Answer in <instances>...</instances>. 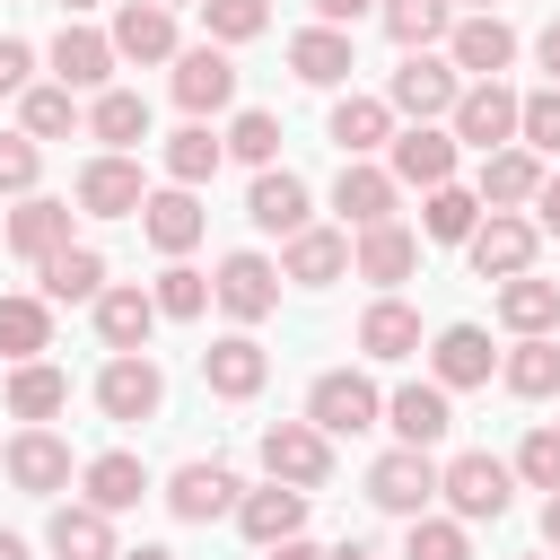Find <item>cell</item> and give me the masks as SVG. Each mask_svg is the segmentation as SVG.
<instances>
[{"label":"cell","mask_w":560,"mask_h":560,"mask_svg":"<svg viewBox=\"0 0 560 560\" xmlns=\"http://www.w3.org/2000/svg\"><path fill=\"white\" fill-rule=\"evenodd\" d=\"M219 158H228V140H219L210 122H184V131L166 140V175H175V184H210Z\"/></svg>","instance_id":"44"},{"label":"cell","mask_w":560,"mask_h":560,"mask_svg":"<svg viewBox=\"0 0 560 560\" xmlns=\"http://www.w3.org/2000/svg\"><path fill=\"white\" fill-rule=\"evenodd\" d=\"M262 472L289 481V490H324L332 481V438L315 420H271L262 429Z\"/></svg>","instance_id":"4"},{"label":"cell","mask_w":560,"mask_h":560,"mask_svg":"<svg viewBox=\"0 0 560 560\" xmlns=\"http://www.w3.org/2000/svg\"><path fill=\"white\" fill-rule=\"evenodd\" d=\"M35 280H44L52 306H96L105 298V254L96 245H61L52 262H35Z\"/></svg>","instance_id":"30"},{"label":"cell","mask_w":560,"mask_h":560,"mask_svg":"<svg viewBox=\"0 0 560 560\" xmlns=\"http://www.w3.org/2000/svg\"><path fill=\"white\" fill-rule=\"evenodd\" d=\"M306 420H315L324 438H368V429L385 420V394H376L359 368H324L315 394H306Z\"/></svg>","instance_id":"2"},{"label":"cell","mask_w":560,"mask_h":560,"mask_svg":"<svg viewBox=\"0 0 560 560\" xmlns=\"http://www.w3.org/2000/svg\"><path fill=\"white\" fill-rule=\"evenodd\" d=\"M332 140H341V158L394 149V105H385V96H341V105H332Z\"/></svg>","instance_id":"39"},{"label":"cell","mask_w":560,"mask_h":560,"mask_svg":"<svg viewBox=\"0 0 560 560\" xmlns=\"http://www.w3.org/2000/svg\"><path fill=\"white\" fill-rule=\"evenodd\" d=\"M534 52H542V70H551V79H560V18H551V26H542V35H534Z\"/></svg>","instance_id":"56"},{"label":"cell","mask_w":560,"mask_h":560,"mask_svg":"<svg viewBox=\"0 0 560 560\" xmlns=\"http://www.w3.org/2000/svg\"><path fill=\"white\" fill-rule=\"evenodd\" d=\"M0 560H26V542H18V534H0Z\"/></svg>","instance_id":"60"},{"label":"cell","mask_w":560,"mask_h":560,"mask_svg":"<svg viewBox=\"0 0 560 560\" xmlns=\"http://www.w3.org/2000/svg\"><path fill=\"white\" fill-rule=\"evenodd\" d=\"M105 35H114L122 61H175V9L166 0H122Z\"/></svg>","instance_id":"26"},{"label":"cell","mask_w":560,"mask_h":560,"mask_svg":"<svg viewBox=\"0 0 560 560\" xmlns=\"http://www.w3.org/2000/svg\"><path fill=\"white\" fill-rule=\"evenodd\" d=\"M88 114H79V88H61V79H35L26 96H18V131L26 140H70Z\"/></svg>","instance_id":"35"},{"label":"cell","mask_w":560,"mask_h":560,"mask_svg":"<svg viewBox=\"0 0 560 560\" xmlns=\"http://www.w3.org/2000/svg\"><path fill=\"white\" fill-rule=\"evenodd\" d=\"M455 131H438V122H411V131H394V184H455Z\"/></svg>","instance_id":"24"},{"label":"cell","mask_w":560,"mask_h":560,"mask_svg":"<svg viewBox=\"0 0 560 560\" xmlns=\"http://www.w3.org/2000/svg\"><path fill=\"white\" fill-rule=\"evenodd\" d=\"M114 61H122L114 35H96V26H79V18L52 35V79L79 88V96H105V88H114Z\"/></svg>","instance_id":"12"},{"label":"cell","mask_w":560,"mask_h":560,"mask_svg":"<svg viewBox=\"0 0 560 560\" xmlns=\"http://www.w3.org/2000/svg\"><path fill=\"white\" fill-rule=\"evenodd\" d=\"M35 175H44V140L0 131V192H35Z\"/></svg>","instance_id":"51"},{"label":"cell","mask_w":560,"mask_h":560,"mask_svg":"<svg viewBox=\"0 0 560 560\" xmlns=\"http://www.w3.org/2000/svg\"><path fill=\"white\" fill-rule=\"evenodd\" d=\"M516 140H525L534 158H560V88H534V96H525V114H516Z\"/></svg>","instance_id":"48"},{"label":"cell","mask_w":560,"mask_h":560,"mask_svg":"<svg viewBox=\"0 0 560 560\" xmlns=\"http://www.w3.org/2000/svg\"><path fill=\"white\" fill-rule=\"evenodd\" d=\"M332 560H385V551H376V542H341Z\"/></svg>","instance_id":"58"},{"label":"cell","mask_w":560,"mask_h":560,"mask_svg":"<svg viewBox=\"0 0 560 560\" xmlns=\"http://www.w3.org/2000/svg\"><path fill=\"white\" fill-rule=\"evenodd\" d=\"M376 18H385V35L402 52H429V44L455 35V0H376Z\"/></svg>","instance_id":"37"},{"label":"cell","mask_w":560,"mask_h":560,"mask_svg":"<svg viewBox=\"0 0 560 560\" xmlns=\"http://www.w3.org/2000/svg\"><path fill=\"white\" fill-rule=\"evenodd\" d=\"M455 96H464V70H455V61H438V52H402V70L385 79V105H394V114H411V122L455 114Z\"/></svg>","instance_id":"5"},{"label":"cell","mask_w":560,"mask_h":560,"mask_svg":"<svg viewBox=\"0 0 560 560\" xmlns=\"http://www.w3.org/2000/svg\"><path fill=\"white\" fill-rule=\"evenodd\" d=\"M70 201H79L88 219H140V201H149V184H140V166H131L122 149H96V158L79 166V184H70Z\"/></svg>","instance_id":"7"},{"label":"cell","mask_w":560,"mask_h":560,"mask_svg":"<svg viewBox=\"0 0 560 560\" xmlns=\"http://www.w3.org/2000/svg\"><path fill=\"white\" fill-rule=\"evenodd\" d=\"M376 0H315V26H359Z\"/></svg>","instance_id":"53"},{"label":"cell","mask_w":560,"mask_h":560,"mask_svg":"<svg viewBox=\"0 0 560 560\" xmlns=\"http://www.w3.org/2000/svg\"><path fill=\"white\" fill-rule=\"evenodd\" d=\"M499 385H508V394H525V402L560 394V341H551V332H516V350L499 359Z\"/></svg>","instance_id":"34"},{"label":"cell","mask_w":560,"mask_h":560,"mask_svg":"<svg viewBox=\"0 0 560 560\" xmlns=\"http://www.w3.org/2000/svg\"><path fill=\"white\" fill-rule=\"evenodd\" d=\"M359 350H368V359H411V350H420V315L385 289V298L359 315Z\"/></svg>","instance_id":"41"},{"label":"cell","mask_w":560,"mask_h":560,"mask_svg":"<svg viewBox=\"0 0 560 560\" xmlns=\"http://www.w3.org/2000/svg\"><path fill=\"white\" fill-rule=\"evenodd\" d=\"M490 368H499V350H490V332H481V324H446V332L429 341V376H438L446 394L490 385Z\"/></svg>","instance_id":"22"},{"label":"cell","mask_w":560,"mask_h":560,"mask_svg":"<svg viewBox=\"0 0 560 560\" xmlns=\"http://www.w3.org/2000/svg\"><path fill=\"white\" fill-rule=\"evenodd\" d=\"M446 61H455L464 79H499V70L516 61V26H508L499 9H472V18H455V35H446Z\"/></svg>","instance_id":"11"},{"label":"cell","mask_w":560,"mask_h":560,"mask_svg":"<svg viewBox=\"0 0 560 560\" xmlns=\"http://www.w3.org/2000/svg\"><path fill=\"white\" fill-rule=\"evenodd\" d=\"M201 228H210V210L192 201V184H166V192H149V201H140V236H149L166 262H175V254H192V245H201Z\"/></svg>","instance_id":"15"},{"label":"cell","mask_w":560,"mask_h":560,"mask_svg":"<svg viewBox=\"0 0 560 560\" xmlns=\"http://www.w3.org/2000/svg\"><path fill=\"white\" fill-rule=\"evenodd\" d=\"M44 542H52V560H122L114 551V516L96 499H61L52 525H44Z\"/></svg>","instance_id":"23"},{"label":"cell","mask_w":560,"mask_h":560,"mask_svg":"<svg viewBox=\"0 0 560 560\" xmlns=\"http://www.w3.org/2000/svg\"><path fill=\"white\" fill-rule=\"evenodd\" d=\"M236 525H245V542H289L298 525H306V490H289V481H262V490H245L236 499Z\"/></svg>","instance_id":"29"},{"label":"cell","mask_w":560,"mask_h":560,"mask_svg":"<svg viewBox=\"0 0 560 560\" xmlns=\"http://www.w3.org/2000/svg\"><path fill=\"white\" fill-rule=\"evenodd\" d=\"M438 499H446L464 525H499L508 499H516V464H499V455H455V464L438 472Z\"/></svg>","instance_id":"1"},{"label":"cell","mask_w":560,"mask_h":560,"mask_svg":"<svg viewBox=\"0 0 560 560\" xmlns=\"http://www.w3.org/2000/svg\"><path fill=\"white\" fill-rule=\"evenodd\" d=\"M464 254H472V271H481V280H516V271H534L542 228H534V219H516V210H490V219L464 236Z\"/></svg>","instance_id":"8"},{"label":"cell","mask_w":560,"mask_h":560,"mask_svg":"<svg viewBox=\"0 0 560 560\" xmlns=\"http://www.w3.org/2000/svg\"><path fill=\"white\" fill-rule=\"evenodd\" d=\"M289 70L306 79V88H341L359 61H350V26H306V35H289Z\"/></svg>","instance_id":"32"},{"label":"cell","mask_w":560,"mask_h":560,"mask_svg":"<svg viewBox=\"0 0 560 560\" xmlns=\"http://www.w3.org/2000/svg\"><path fill=\"white\" fill-rule=\"evenodd\" d=\"M236 499H245V481L210 455V464H184L175 481H166V508L184 516V525H210V516H236Z\"/></svg>","instance_id":"21"},{"label":"cell","mask_w":560,"mask_h":560,"mask_svg":"<svg viewBox=\"0 0 560 560\" xmlns=\"http://www.w3.org/2000/svg\"><path fill=\"white\" fill-rule=\"evenodd\" d=\"M516 114H525V96H516L508 79H472V88L455 96L446 131H455L464 149H481V158H490V149H508V140H516Z\"/></svg>","instance_id":"3"},{"label":"cell","mask_w":560,"mask_h":560,"mask_svg":"<svg viewBox=\"0 0 560 560\" xmlns=\"http://www.w3.org/2000/svg\"><path fill=\"white\" fill-rule=\"evenodd\" d=\"M455 9H490V0H455Z\"/></svg>","instance_id":"63"},{"label":"cell","mask_w":560,"mask_h":560,"mask_svg":"<svg viewBox=\"0 0 560 560\" xmlns=\"http://www.w3.org/2000/svg\"><path fill=\"white\" fill-rule=\"evenodd\" d=\"M79 481H88V499H96L105 516H122V508H140V499H149V464H140L131 446H105Z\"/></svg>","instance_id":"33"},{"label":"cell","mask_w":560,"mask_h":560,"mask_svg":"<svg viewBox=\"0 0 560 560\" xmlns=\"http://www.w3.org/2000/svg\"><path fill=\"white\" fill-rule=\"evenodd\" d=\"M385 429H394V446H438V438L455 429L446 385H438V376H429V385H394V394H385Z\"/></svg>","instance_id":"19"},{"label":"cell","mask_w":560,"mask_h":560,"mask_svg":"<svg viewBox=\"0 0 560 560\" xmlns=\"http://www.w3.org/2000/svg\"><path fill=\"white\" fill-rule=\"evenodd\" d=\"M44 350H52V298L9 289L0 298V359H44Z\"/></svg>","instance_id":"36"},{"label":"cell","mask_w":560,"mask_h":560,"mask_svg":"<svg viewBox=\"0 0 560 560\" xmlns=\"http://www.w3.org/2000/svg\"><path fill=\"white\" fill-rule=\"evenodd\" d=\"M88 140H105V149H140V140H149V96H140V88H105V96L88 105Z\"/></svg>","instance_id":"38"},{"label":"cell","mask_w":560,"mask_h":560,"mask_svg":"<svg viewBox=\"0 0 560 560\" xmlns=\"http://www.w3.org/2000/svg\"><path fill=\"white\" fill-rule=\"evenodd\" d=\"M499 324L508 332H551L560 324V280H534V271L499 280Z\"/></svg>","instance_id":"40"},{"label":"cell","mask_w":560,"mask_h":560,"mask_svg":"<svg viewBox=\"0 0 560 560\" xmlns=\"http://www.w3.org/2000/svg\"><path fill=\"white\" fill-rule=\"evenodd\" d=\"M175 105H184L192 122H210L219 105H236V61H228V44H192V52H175Z\"/></svg>","instance_id":"10"},{"label":"cell","mask_w":560,"mask_h":560,"mask_svg":"<svg viewBox=\"0 0 560 560\" xmlns=\"http://www.w3.org/2000/svg\"><path fill=\"white\" fill-rule=\"evenodd\" d=\"M158 402H166V376H158V359H140V350H114L105 359V376H96V411L105 420H158Z\"/></svg>","instance_id":"9"},{"label":"cell","mask_w":560,"mask_h":560,"mask_svg":"<svg viewBox=\"0 0 560 560\" xmlns=\"http://www.w3.org/2000/svg\"><path fill=\"white\" fill-rule=\"evenodd\" d=\"M0 236H9L18 262H52L61 245H79V236H70V201H44V192H18V210H9Z\"/></svg>","instance_id":"16"},{"label":"cell","mask_w":560,"mask_h":560,"mask_svg":"<svg viewBox=\"0 0 560 560\" xmlns=\"http://www.w3.org/2000/svg\"><path fill=\"white\" fill-rule=\"evenodd\" d=\"M166 9H201V0H166Z\"/></svg>","instance_id":"62"},{"label":"cell","mask_w":560,"mask_h":560,"mask_svg":"<svg viewBox=\"0 0 560 560\" xmlns=\"http://www.w3.org/2000/svg\"><path fill=\"white\" fill-rule=\"evenodd\" d=\"M228 158L271 166V158H280V122H271V114H236V122H228Z\"/></svg>","instance_id":"50"},{"label":"cell","mask_w":560,"mask_h":560,"mask_svg":"<svg viewBox=\"0 0 560 560\" xmlns=\"http://www.w3.org/2000/svg\"><path fill=\"white\" fill-rule=\"evenodd\" d=\"M245 219H254L262 236H298V228H315V192H306V184H298L289 166H254Z\"/></svg>","instance_id":"13"},{"label":"cell","mask_w":560,"mask_h":560,"mask_svg":"<svg viewBox=\"0 0 560 560\" xmlns=\"http://www.w3.org/2000/svg\"><path fill=\"white\" fill-rule=\"evenodd\" d=\"M262 560H332V551H315V542H306V534H289V542H271V551H262Z\"/></svg>","instance_id":"55"},{"label":"cell","mask_w":560,"mask_h":560,"mask_svg":"<svg viewBox=\"0 0 560 560\" xmlns=\"http://www.w3.org/2000/svg\"><path fill=\"white\" fill-rule=\"evenodd\" d=\"M542 542L560 551V490H542Z\"/></svg>","instance_id":"57"},{"label":"cell","mask_w":560,"mask_h":560,"mask_svg":"<svg viewBox=\"0 0 560 560\" xmlns=\"http://www.w3.org/2000/svg\"><path fill=\"white\" fill-rule=\"evenodd\" d=\"M534 228L560 236V175H542V192H534Z\"/></svg>","instance_id":"54"},{"label":"cell","mask_w":560,"mask_h":560,"mask_svg":"<svg viewBox=\"0 0 560 560\" xmlns=\"http://www.w3.org/2000/svg\"><path fill=\"white\" fill-rule=\"evenodd\" d=\"M516 481H525V490H560V429H525V446H516Z\"/></svg>","instance_id":"49"},{"label":"cell","mask_w":560,"mask_h":560,"mask_svg":"<svg viewBox=\"0 0 560 560\" xmlns=\"http://www.w3.org/2000/svg\"><path fill=\"white\" fill-rule=\"evenodd\" d=\"M341 271H350V236L341 228H298L289 254H280V280H298V289H332Z\"/></svg>","instance_id":"28"},{"label":"cell","mask_w":560,"mask_h":560,"mask_svg":"<svg viewBox=\"0 0 560 560\" xmlns=\"http://www.w3.org/2000/svg\"><path fill=\"white\" fill-rule=\"evenodd\" d=\"M61 402H70V376H61L52 359H18V368H9V411H18V420L44 429Z\"/></svg>","instance_id":"42"},{"label":"cell","mask_w":560,"mask_h":560,"mask_svg":"<svg viewBox=\"0 0 560 560\" xmlns=\"http://www.w3.org/2000/svg\"><path fill=\"white\" fill-rule=\"evenodd\" d=\"M26 88H35V44L0 35V96H26Z\"/></svg>","instance_id":"52"},{"label":"cell","mask_w":560,"mask_h":560,"mask_svg":"<svg viewBox=\"0 0 560 560\" xmlns=\"http://www.w3.org/2000/svg\"><path fill=\"white\" fill-rule=\"evenodd\" d=\"M61 9H70V18H79V9H96V0H61Z\"/></svg>","instance_id":"61"},{"label":"cell","mask_w":560,"mask_h":560,"mask_svg":"<svg viewBox=\"0 0 560 560\" xmlns=\"http://www.w3.org/2000/svg\"><path fill=\"white\" fill-rule=\"evenodd\" d=\"M368 499H376L385 516H429V499H438L429 446H385V455L368 464Z\"/></svg>","instance_id":"6"},{"label":"cell","mask_w":560,"mask_h":560,"mask_svg":"<svg viewBox=\"0 0 560 560\" xmlns=\"http://www.w3.org/2000/svg\"><path fill=\"white\" fill-rule=\"evenodd\" d=\"M201 26H210V44H254L271 26V0H201Z\"/></svg>","instance_id":"46"},{"label":"cell","mask_w":560,"mask_h":560,"mask_svg":"<svg viewBox=\"0 0 560 560\" xmlns=\"http://www.w3.org/2000/svg\"><path fill=\"white\" fill-rule=\"evenodd\" d=\"M149 298H158V315H175V324H192V315H201V306H210L219 289H210V280H201V271H192L184 254H175V262L158 271V289H149Z\"/></svg>","instance_id":"45"},{"label":"cell","mask_w":560,"mask_h":560,"mask_svg":"<svg viewBox=\"0 0 560 560\" xmlns=\"http://www.w3.org/2000/svg\"><path fill=\"white\" fill-rule=\"evenodd\" d=\"M0 464H9V481H18L26 499H52V490H70V446H61L52 429H35V420L9 438V455H0Z\"/></svg>","instance_id":"20"},{"label":"cell","mask_w":560,"mask_h":560,"mask_svg":"<svg viewBox=\"0 0 560 560\" xmlns=\"http://www.w3.org/2000/svg\"><path fill=\"white\" fill-rule=\"evenodd\" d=\"M472 192H481L490 210H525V201L542 192V158H534L525 140H508V149L481 158V184H472Z\"/></svg>","instance_id":"27"},{"label":"cell","mask_w":560,"mask_h":560,"mask_svg":"<svg viewBox=\"0 0 560 560\" xmlns=\"http://www.w3.org/2000/svg\"><path fill=\"white\" fill-rule=\"evenodd\" d=\"M262 376H271V359H262V341H254V332H219V341L201 350V385H210L219 402H254V394H262Z\"/></svg>","instance_id":"14"},{"label":"cell","mask_w":560,"mask_h":560,"mask_svg":"<svg viewBox=\"0 0 560 560\" xmlns=\"http://www.w3.org/2000/svg\"><path fill=\"white\" fill-rule=\"evenodd\" d=\"M411 262H420V236H411L402 219H376V228H359V236H350V271H359V280H376V289H402V280H411Z\"/></svg>","instance_id":"17"},{"label":"cell","mask_w":560,"mask_h":560,"mask_svg":"<svg viewBox=\"0 0 560 560\" xmlns=\"http://www.w3.org/2000/svg\"><path fill=\"white\" fill-rule=\"evenodd\" d=\"M149 332H158V298H149V289L122 280V289L96 298V341H105V350H149Z\"/></svg>","instance_id":"31"},{"label":"cell","mask_w":560,"mask_h":560,"mask_svg":"<svg viewBox=\"0 0 560 560\" xmlns=\"http://www.w3.org/2000/svg\"><path fill=\"white\" fill-rule=\"evenodd\" d=\"M481 192H464V184H429V201H420V236H438V245H464L472 228H481Z\"/></svg>","instance_id":"43"},{"label":"cell","mask_w":560,"mask_h":560,"mask_svg":"<svg viewBox=\"0 0 560 560\" xmlns=\"http://www.w3.org/2000/svg\"><path fill=\"white\" fill-rule=\"evenodd\" d=\"M122 560H175V551H166V542H140V551H122Z\"/></svg>","instance_id":"59"},{"label":"cell","mask_w":560,"mask_h":560,"mask_svg":"<svg viewBox=\"0 0 560 560\" xmlns=\"http://www.w3.org/2000/svg\"><path fill=\"white\" fill-rule=\"evenodd\" d=\"M394 166H368V158H341V175H332V210L350 219V228H376V219H394Z\"/></svg>","instance_id":"25"},{"label":"cell","mask_w":560,"mask_h":560,"mask_svg":"<svg viewBox=\"0 0 560 560\" xmlns=\"http://www.w3.org/2000/svg\"><path fill=\"white\" fill-rule=\"evenodd\" d=\"M210 289H219V306H228L236 324H262V315L280 306V262H271V254H228Z\"/></svg>","instance_id":"18"},{"label":"cell","mask_w":560,"mask_h":560,"mask_svg":"<svg viewBox=\"0 0 560 560\" xmlns=\"http://www.w3.org/2000/svg\"><path fill=\"white\" fill-rule=\"evenodd\" d=\"M402 560H472V542H464V516H411V542H402Z\"/></svg>","instance_id":"47"}]
</instances>
